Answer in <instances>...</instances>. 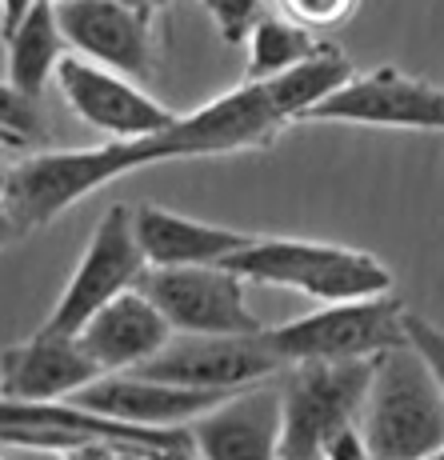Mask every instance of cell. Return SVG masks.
<instances>
[{
    "instance_id": "6da1fadb",
    "label": "cell",
    "mask_w": 444,
    "mask_h": 460,
    "mask_svg": "<svg viewBox=\"0 0 444 460\" xmlns=\"http://www.w3.org/2000/svg\"><path fill=\"white\" fill-rule=\"evenodd\" d=\"M292 125L272 81H244L233 93L200 104L197 112L148 137L109 140L96 148H57L37 153L8 168L4 208L21 233L57 220L65 208L104 189L124 172L153 168L164 161H192V156H225L241 148H261Z\"/></svg>"
},
{
    "instance_id": "7a4b0ae2",
    "label": "cell",
    "mask_w": 444,
    "mask_h": 460,
    "mask_svg": "<svg viewBox=\"0 0 444 460\" xmlns=\"http://www.w3.org/2000/svg\"><path fill=\"white\" fill-rule=\"evenodd\" d=\"M360 429L372 460H421L444 448V393L408 341L372 360Z\"/></svg>"
},
{
    "instance_id": "3957f363",
    "label": "cell",
    "mask_w": 444,
    "mask_h": 460,
    "mask_svg": "<svg viewBox=\"0 0 444 460\" xmlns=\"http://www.w3.org/2000/svg\"><path fill=\"white\" fill-rule=\"evenodd\" d=\"M117 445L120 453L148 460H200L192 429H148L104 417L76 401H8L0 396V445L32 453H65L76 445Z\"/></svg>"
},
{
    "instance_id": "277c9868",
    "label": "cell",
    "mask_w": 444,
    "mask_h": 460,
    "mask_svg": "<svg viewBox=\"0 0 444 460\" xmlns=\"http://www.w3.org/2000/svg\"><path fill=\"white\" fill-rule=\"evenodd\" d=\"M228 269L256 285L292 288L321 305L393 293V272L372 252L344 249L324 241H292V236H253L241 252L228 256Z\"/></svg>"
},
{
    "instance_id": "5b68a950",
    "label": "cell",
    "mask_w": 444,
    "mask_h": 460,
    "mask_svg": "<svg viewBox=\"0 0 444 460\" xmlns=\"http://www.w3.org/2000/svg\"><path fill=\"white\" fill-rule=\"evenodd\" d=\"M372 360H305L280 376V460H324V445L360 424Z\"/></svg>"
},
{
    "instance_id": "8992f818",
    "label": "cell",
    "mask_w": 444,
    "mask_h": 460,
    "mask_svg": "<svg viewBox=\"0 0 444 460\" xmlns=\"http://www.w3.org/2000/svg\"><path fill=\"white\" fill-rule=\"evenodd\" d=\"M404 313L408 308L393 293L333 300V305L264 329V344L284 365L305 360H377L380 352L404 344Z\"/></svg>"
},
{
    "instance_id": "52a82bcc",
    "label": "cell",
    "mask_w": 444,
    "mask_h": 460,
    "mask_svg": "<svg viewBox=\"0 0 444 460\" xmlns=\"http://www.w3.org/2000/svg\"><path fill=\"white\" fill-rule=\"evenodd\" d=\"M145 272H148V256L137 241V228H132V208L112 205L96 220L81 264H76V272L68 277L65 293L52 305L40 332L76 336L109 300L137 288Z\"/></svg>"
},
{
    "instance_id": "ba28073f",
    "label": "cell",
    "mask_w": 444,
    "mask_h": 460,
    "mask_svg": "<svg viewBox=\"0 0 444 460\" xmlns=\"http://www.w3.org/2000/svg\"><path fill=\"white\" fill-rule=\"evenodd\" d=\"M140 288L153 296L173 332L189 336H253L264 324L244 300V277L228 264H176L148 269Z\"/></svg>"
},
{
    "instance_id": "9c48e42d",
    "label": "cell",
    "mask_w": 444,
    "mask_h": 460,
    "mask_svg": "<svg viewBox=\"0 0 444 460\" xmlns=\"http://www.w3.org/2000/svg\"><path fill=\"white\" fill-rule=\"evenodd\" d=\"M284 360L264 344L261 332L253 336H189L181 332L168 341L153 360L132 373L168 380L184 388H209V393H236V388L261 385L284 373Z\"/></svg>"
},
{
    "instance_id": "30bf717a",
    "label": "cell",
    "mask_w": 444,
    "mask_h": 460,
    "mask_svg": "<svg viewBox=\"0 0 444 460\" xmlns=\"http://www.w3.org/2000/svg\"><path fill=\"white\" fill-rule=\"evenodd\" d=\"M305 120L444 132V88L385 65L364 76H352L349 84H341L333 96H324Z\"/></svg>"
},
{
    "instance_id": "8fae6325",
    "label": "cell",
    "mask_w": 444,
    "mask_h": 460,
    "mask_svg": "<svg viewBox=\"0 0 444 460\" xmlns=\"http://www.w3.org/2000/svg\"><path fill=\"white\" fill-rule=\"evenodd\" d=\"M57 88L84 125L109 132L112 140L148 137V132H161L181 120L156 96L137 88V76L117 73L101 60L81 57V52H65L57 68Z\"/></svg>"
},
{
    "instance_id": "7c38bea8",
    "label": "cell",
    "mask_w": 444,
    "mask_h": 460,
    "mask_svg": "<svg viewBox=\"0 0 444 460\" xmlns=\"http://www.w3.org/2000/svg\"><path fill=\"white\" fill-rule=\"evenodd\" d=\"M68 49L145 81L153 73V21L140 0H57Z\"/></svg>"
},
{
    "instance_id": "4fadbf2b",
    "label": "cell",
    "mask_w": 444,
    "mask_h": 460,
    "mask_svg": "<svg viewBox=\"0 0 444 460\" xmlns=\"http://www.w3.org/2000/svg\"><path fill=\"white\" fill-rule=\"evenodd\" d=\"M241 393V388H236ZM236 393H209V388H184L168 385V380H153L140 373H104L93 385H84L68 401L96 409L104 417H117L129 424H148V429H184L209 409L225 404Z\"/></svg>"
},
{
    "instance_id": "5bb4252c",
    "label": "cell",
    "mask_w": 444,
    "mask_h": 460,
    "mask_svg": "<svg viewBox=\"0 0 444 460\" xmlns=\"http://www.w3.org/2000/svg\"><path fill=\"white\" fill-rule=\"evenodd\" d=\"M280 385H248L189 424L200 460H280Z\"/></svg>"
},
{
    "instance_id": "9a60e30c",
    "label": "cell",
    "mask_w": 444,
    "mask_h": 460,
    "mask_svg": "<svg viewBox=\"0 0 444 460\" xmlns=\"http://www.w3.org/2000/svg\"><path fill=\"white\" fill-rule=\"evenodd\" d=\"M104 376L76 336L37 332L0 352V396L8 401H68Z\"/></svg>"
},
{
    "instance_id": "2e32d148",
    "label": "cell",
    "mask_w": 444,
    "mask_h": 460,
    "mask_svg": "<svg viewBox=\"0 0 444 460\" xmlns=\"http://www.w3.org/2000/svg\"><path fill=\"white\" fill-rule=\"evenodd\" d=\"M81 349L96 360L101 373H132L145 360H153L156 352L173 341V324L164 321V313L153 305V296L145 288H129L117 300L101 308L93 321L76 332Z\"/></svg>"
},
{
    "instance_id": "e0dca14e",
    "label": "cell",
    "mask_w": 444,
    "mask_h": 460,
    "mask_svg": "<svg viewBox=\"0 0 444 460\" xmlns=\"http://www.w3.org/2000/svg\"><path fill=\"white\" fill-rule=\"evenodd\" d=\"M132 228L148 256V269H176V264H225L233 252H241L253 236L225 225L181 217L161 205L132 208Z\"/></svg>"
},
{
    "instance_id": "ac0fdd59",
    "label": "cell",
    "mask_w": 444,
    "mask_h": 460,
    "mask_svg": "<svg viewBox=\"0 0 444 460\" xmlns=\"http://www.w3.org/2000/svg\"><path fill=\"white\" fill-rule=\"evenodd\" d=\"M4 44H8V81L37 101L44 84L57 76L68 49L57 21V0H32V8L16 24L13 37H4Z\"/></svg>"
},
{
    "instance_id": "d6986e66",
    "label": "cell",
    "mask_w": 444,
    "mask_h": 460,
    "mask_svg": "<svg viewBox=\"0 0 444 460\" xmlns=\"http://www.w3.org/2000/svg\"><path fill=\"white\" fill-rule=\"evenodd\" d=\"M328 44L313 37V29L289 21V16H261L248 32V65H244V81H269L280 76L289 68H297L300 60L324 52Z\"/></svg>"
},
{
    "instance_id": "ffe728a7",
    "label": "cell",
    "mask_w": 444,
    "mask_h": 460,
    "mask_svg": "<svg viewBox=\"0 0 444 460\" xmlns=\"http://www.w3.org/2000/svg\"><path fill=\"white\" fill-rule=\"evenodd\" d=\"M0 140L4 145H37V140H44L37 104L13 81H0Z\"/></svg>"
},
{
    "instance_id": "44dd1931",
    "label": "cell",
    "mask_w": 444,
    "mask_h": 460,
    "mask_svg": "<svg viewBox=\"0 0 444 460\" xmlns=\"http://www.w3.org/2000/svg\"><path fill=\"white\" fill-rule=\"evenodd\" d=\"M200 4L209 8L225 44H244L253 24L261 21V0H200Z\"/></svg>"
},
{
    "instance_id": "7402d4cb",
    "label": "cell",
    "mask_w": 444,
    "mask_h": 460,
    "mask_svg": "<svg viewBox=\"0 0 444 460\" xmlns=\"http://www.w3.org/2000/svg\"><path fill=\"white\" fill-rule=\"evenodd\" d=\"M277 4L289 21L316 32V29H336V24H344L357 13L360 0H277Z\"/></svg>"
},
{
    "instance_id": "603a6c76",
    "label": "cell",
    "mask_w": 444,
    "mask_h": 460,
    "mask_svg": "<svg viewBox=\"0 0 444 460\" xmlns=\"http://www.w3.org/2000/svg\"><path fill=\"white\" fill-rule=\"evenodd\" d=\"M404 336H408V344L429 360L432 376H437V385L444 393V329H437L432 321H424V316H416V313H404Z\"/></svg>"
},
{
    "instance_id": "cb8c5ba5",
    "label": "cell",
    "mask_w": 444,
    "mask_h": 460,
    "mask_svg": "<svg viewBox=\"0 0 444 460\" xmlns=\"http://www.w3.org/2000/svg\"><path fill=\"white\" fill-rule=\"evenodd\" d=\"M324 460H372V448H369V440H364L360 424H349V429L336 432L324 445Z\"/></svg>"
},
{
    "instance_id": "d4e9b609",
    "label": "cell",
    "mask_w": 444,
    "mask_h": 460,
    "mask_svg": "<svg viewBox=\"0 0 444 460\" xmlns=\"http://www.w3.org/2000/svg\"><path fill=\"white\" fill-rule=\"evenodd\" d=\"M60 456H65V460H120V448L117 445H104V440H93V445L65 448Z\"/></svg>"
},
{
    "instance_id": "484cf974",
    "label": "cell",
    "mask_w": 444,
    "mask_h": 460,
    "mask_svg": "<svg viewBox=\"0 0 444 460\" xmlns=\"http://www.w3.org/2000/svg\"><path fill=\"white\" fill-rule=\"evenodd\" d=\"M29 8H32V0H0V37H13Z\"/></svg>"
},
{
    "instance_id": "4316f807",
    "label": "cell",
    "mask_w": 444,
    "mask_h": 460,
    "mask_svg": "<svg viewBox=\"0 0 444 460\" xmlns=\"http://www.w3.org/2000/svg\"><path fill=\"white\" fill-rule=\"evenodd\" d=\"M16 236H21V228H16L13 217H8V208L0 205V249H4L8 241H16Z\"/></svg>"
},
{
    "instance_id": "83f0119b",
    "label": "cell",
    "mask_w": 444,
    "mask_h": 460,
    "mask_svg": "<svg viewBox=\"0 0 444 460\" xmlns=\"http://www.w3.org/2000/svg\"><path fill=\"white\" fill-rule=\"evenodd\" d=\"M4 192H8V168H0V205H4Z\"/></svg>"
},
{
    "instance_id": "f1b7e54d",
    "label": "cell",
    "mask_w": 444,
    "mask_h": 460,
    "mask_svg": "<svg viewBox=\"0 0 444 460\" xmlns=\"http://www.w3.org/2000/svg\"><path fill=\"white\" fill-rule=\"evenodd\" d=\"M421 460H444V448H437V453H429V456H421Z\"/></svg>"
},
{
    "instance_id": "f546056e",
    "label": "cell",
    "mask_w": 444,
    "mask_h": 460,
    "mask_svg": "<svg viewBox=\"0 0 444 460\" xmlns=\"http://www.w3.org/2000/svg\"><path fill=\"white\" fill-rule=\"evenodd\" d=\"M120 460H148V456H132V453H120Z\"/></svg>"
},
{
    "instance_id": "4dcf8cb0",
    "label": "cell",
    "mask_w": 444,
    "mask_h": 460,
    "mask_svg": "<svg viewBox=\"0 0 444 460\" xmlns=\"http://www.w3.org/2000/svg\"><path fill=\"white\" fill-rule=\"evenodd\" d=\"M140 4H153V0H140Z\"/></svg>"
}]
</instances>
